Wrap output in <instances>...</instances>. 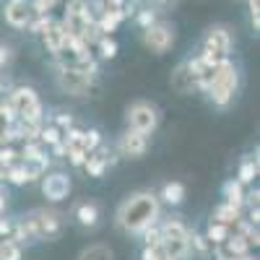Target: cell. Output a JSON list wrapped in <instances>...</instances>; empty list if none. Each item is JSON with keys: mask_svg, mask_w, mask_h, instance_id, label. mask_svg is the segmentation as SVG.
Returning a JSON list of instances; mask_svg holds the SVG:
<instances>
[{"mask_svg": "<svg viewBox=\"0 0 260 260\" xmlns=\"http://www.w3.org/2000/svg\"><path fill=\"white\" fill-rule=\"evenodd\" d=\"M141 237H143V247H148V245H161V229H159V221H156V224H151Z\"/></svg>", "mask_w": 260, "mask_h": 260, "instance_id": "cell-31", "label": "cell"}, {"mask_svg": "<svg viewBox=\"0 0 260 260\" xmlns=\"http://www.w3.org/2000/svg\"><path fill=\"white\" fill-rule=\"evenodd\" d=\"M8 107L16 120L26 122H45V110H42V99L31 86H13L6 96Z\"/></svg>", "mask_w": 260, "mask_h": 260, "instance_id": "cell-4", "label": "cell"}, {"mask_svg": "<svg viewBox=\"0 0 260 260\" xmlns=\"http://www.w3.org/2000/svg\"><path fill=\"white\" fill-rule=\"evenodd\" d=\"M6 208H8V192H6L3 187H0V219H3Z\"/></svg>", "mask_w": 260, "mask_h": 260, "instance_id": "cell-40", "label": "cell"}, {"mask_svg": "<svg viewBox=\"0 0 260 260\" xmlns=\"http://www.w3.org/2000/svg\"><path fill=\"white\" fill-rule=\"evenodd\" d=\"M187 245H190V255H198V257H211L213 255V245L206 240V234H201V232H192L190 229Z\"/></svg>", "mask_w": 260, "mask_h": 260, "instance_id": "cell-21", "label": "cell"}, {"mask_svg": "<svg viewBox=\"0 0 260 260\" xmlns=\"http://www.w3.org/2000/svg\"><path fill=\"white\" fill-rule=\"evenodd\" d=\"M52 148V156H60V159H65V141H57L55 146H50Z\"/></svg>", "mask_w": 260, "mask_h": 260, "instance_id": "cell-39", "label": "cell"}, {"mask_svg": "<svg viewBox=\"0 0 260 260\" xmlns=\"http://www.w3.org/2000/svg\"><path fill=\"white\" fill-rule=\"evenodd\" d=\"M68 31H65L62 29V24H60V21H50V26L45 29V31H42V42H45V50L55 57L65 45H68Z\"/></svg>", "mask_w": 260, "mask_h": 260, "instance_id": "cell-15", "label": "cell"}, {"mask_svg": "<svg viewBox=\"0 0 260 260\" xmlns=\"http://www.w3.org/2000/svg\"><path fill=\"white\" fill-rule=\"evenodd\" d=\"M234 260H252V257H250V255H245V257H234Z\"/></svg>", "mask_w": 260, "mask_h": 260, "instance_id": "cell-43", "label": "cell"}, {"mask_svg": "<svg viewBox=\"0 0 260 260\" xmlns=\"http://www.w3.org/2000/svg\"><path fill=\"white\" fill-rule=\"evenodd\" d=\"M115 151L117 156H125V159H141L146 151H148V136L138 133V130H125V133L117 138L115 143Z\"/></svg>", "mask_w": 260, "mask_h": 260, "instance_id": "cell-10", "label": "cell"}, {"mask_svg": "<svg viewBox=\"0 0 260 260\" xmlns=\"http://www.w3.org/2000/svg\"><path fill=\"white\" fill-rule=\"evenodd\" d=\"M159 125V110L151 102H133L127 107V127L151 136Z\"/></svg>", "mask_w": 260, "mask_h": 260, "instance_id": "cell-8", "label": "cell"}, {"mask_svg": "<svg viewBox=\"0 0 260 260\" xmlns=\"http://www.w3.org/2000/svg\"><path fill=\"white\" fill-rule=\"evenodd\" d=\"M255 177H257V156H245L242 159V164H240V172H237V182H242L245 187L247 185H252L255 182Z\"/></svg>", "mask_w": 260, "mask_h": 260, "instance_id": "cell-22", "label": "cell"}, {"mask_svg": "<svg viewBox=\"0 0 260 260\" xmlns=\"http://www.w3.org/2000/svg\"><path fill=\"white\" fill-rule=\"evenodd\" d=\"M211 219H213V221H221V224L234 226V221H237V219H242V211H240V208H234V206H229V203H221V206H216V211H213Z\"/></svg>", "mask_w": 260, "mask_h": 260, "instance_id": "cell-24", "label": "cell"}, {"mask_svg": "<svg viewBox=\"0 0 260 260\" xmlns=\"http://www.w3.org/2000/svg\"><path fill=\"white\" fill-rule=\"evenodd\" d=\"M6 182H11V185L21 187V185H26V182H31V180H29V175L24 172V167H21V161H16V164H11V167H8Z\"/></svg>", "mask_w": 260, "mask_h": 260, "instance_id": "cell-28", "label": "cell"}, {"mask_svg": "<svg viewBox=\"0 0 260 260\" xmlns=\"http://www.w3.org/2000/svg\"><path fill=\"white\" fill-rule=\"evenodd\" d=\"M232 47H234V39H232V31L226 29V26H211L208 31H206V37H203V42H201V57L203 60H208V62H221V60H226L229 57V52H232Z\"/></svg>", "mask_w": 260, "mask_h": 260, "instance_id": "cell-6", "label": "cell"}, {"mask_svg": "<svg viewBox=\"0 0 260 260\" xmlns=\"http://www.w3.org/2000/svg\"><path fill=\"white\" fill-rule=\"evenodd\" d=\"M136 21H138V26L141 29H148L151 24H156V11H151V8H141L138 13H136Z\"/></svg>", "mask_w": 260, "mask_h": 260, "instance_id": "cell-34", "label": "cell"}, {"mask_svg": "<svg viewBox=\"0 0 260 260\" xmlns=\"http://www.w3.org/2000/svg\"><path fill=\"white\" fill-rule=\"evenodd\" d=\"M99 206L94 203V201H81V203H76V208H73V219L81 224V226H86V229H94L96 224H99Z\"/></svg>", "mask_w": 260, "mask_h": 260, "instance_id": "cell-16", "label": "cell"}, {"mask_svg": "<svg viewBox=\"0 0 260 260\" xmlns=\"http://www.w3.org/2000/svg\"><path fill=\"white\" fill-rule=\"evenodd\" d=\"M245 185L242 182H237V180H226L224 182V203H229V206H234V208H240L242 211V206H245Z\"/></svg>", "mask_w": 260, "mask_h": 260, "instance_id": "cell-19", "label": "cell"}, {"mask_svg": "<svg viewBox=\"0 0 260 260\" xmlns=\"http://www.w3.org/2000/svg\"><path fill=\"white\" fill-rule=\"evenodd\" d=\"M151 3H156V6H172L175 0H151Z\"/></svg>", "mask_w": 260, "mask_h": 260, "instance_id": "cell-42", "label": "cell"}, {"mask_svg": "<svg viewBox=\"0 0 260 260\" xmlns=\"http://www.w3.org/2000/svg\"><path fill=\"white\" fill-rule=\"evenodd\" d=\"M21 167H24V172L29 175V180H42L47 175L50 169V156H42V159H21Z\"/></svg>", "mask_w": 260, "mask_h": 260, "instance_id": "cell-20", "label": "cell"}, {"mask_svg": "<svg viewBox=\"0 0 260 260\" xmlns=\"http://www.w3.org/2000/svg\"><path fill=\"white\" fill-rule=\"evenodd\" d=\"M141 260H169V255L164 252L161 245H148V247H143Z\"/></svg>", "mask_w": 260, "mask_h": 260, "instance_id": "cell-33", "label": "cell"}, {"mask_svg": "<svg viewBox=\"0 0 260 260\" xmlns=\"http://www.w3.org/2000/svg\"><path fill=\"white\" fill-rule=\"evenodd\" d=\"M161 229V247L169 255V260H187L190 257V226L180 219V216H172V219L159 221Z\"/></svg>", "mask_w": 260, "mask_h": 260, "instance_id": "cell-3", "label": "cell"}, {"mask_svg": "<svg viewBox=\"0 0 260 260\" xmlns=\"http://www.w3.org/2000/svg\"><path fill=\"white\" fill-rule=\"evenodd\" d=\"M159 219H161V203L156 198V192L151 190H138L133 195H127L115 213V224L125 234H133V237H141Z\"/></svg>", "mask_w": 260, "mask_h": 260, "instance_id": "cell-1", "label": "cell"}, {"mask_svg": "<svg viewBox=\"0 0 260 260\" xmlns=\"http://www.w3.org/2000/svg\"><path fill=\"white\" fill-rule=\"evenodd\" d=\"M117 151L115 148H110V146H99V148H94L89 156H86V161H83V169L89 172L91 177H102L104 175V169L107 167H115L117 164Z\"/></svg>", "mask_w": 260, "mask_h": 260, "instance_id": "cell-11", "label": "cell"}, {"mask_svg": "<svg viewBox=\"0 0 260 260\" xmlns=\"http://www.w3.org/2000/svg\"><path fill=\"white\" fill-rule=\"evenodd\" d=\"M81 143H83V148H86V154H91L94 148H99L104 141H102V133L96 127H91V130H83V136H81Z\"/></svg>", "mask_w": 260, "mask_h": 260, "instance_id": "cell-29", "label": "cell"}, {"mask_svg": "<svg viewBox=\"0 0 260 260\" xmlns=\"http://www.w3.org/2000/svg\"><path fill=\"white\" fill-rule=\"evenodd\" d=\"M47 122H52L57 130H62V133H65V130H71V127H73V117H71L68 112H57V115H52Z\"/></svg>", "mask_w": 260, "mask_h": 260, "instance_id": "cell-35", "label": "cell"}, {"mask_svg": "<svg viewBox=\"0 0 260 260\" xmlns=\"http://www.w3.org/2000/svg\"><path fill=\"white\" fill-rule=\"evenodd\" d=\"M31 3V13H39V16H50V11L62 3V0H29Z\"/></svg>", "mask_w": 260, "mask_h": 260, "instance_id": "cell-32", "label": "cell"}, {"mask_svg": "<svg viewBox=\"0 0 260 260\" xmlns=\"http://www.w3.org/2000/svg\"><path fill=\"white\" fill-rule=\"evenodd\" d=\"M11 89H13V86H11V81H8V78H6L3 73H0V99H6Z\"/></svg>", "mask_w": 260, "mask_h": 260, "instance_id": "cell-38", "label": "cell"}, {"mask_svg": "<svg viewBox=\"0 0 260 260\" xmlns=\"http://www.w3.org/2000/svg\"><path fill=\"white\" fill-rule=\"evenodd\" d=\"M143 45L151 52L164 55L172 45H175V29H172L167 21H156V24H151L148 29H143Z\"/></svg>", "mask_w": 260, "mask_h": 260, "instance_id": "cell-9", "label": "cell"}, {"mask_svg": "<svg viewBox=\"0 0 260 260\" xmlns=\"http://www.w3.org/2000/svg\"><path fill=\"white\" fill-rule=\"evenodd\" d=\"M3 16H6V24H11L13 29H26L31 18V3L29 0H8L3 6Z\"/></svg>", "mask_w": 260, "mask_h": 260, "instance_id": "cell-13", "label": "cell"}, {"mask_svg": "<svg viewBox=\"0 0 260 260\" xmlns=\"http://www.w3.org/2000/svg\"><path fill=\"white\" fill-rule=\"evenodd\" d=\"M6 175H8V164L0 161V182H6Z\"/></svg>", "mask_w": 260, "mask_h": 260, "instance_id": "cell-41", "label": "cell"}, {"mask_svg": "<svg viewBox=\"0 0 260 260\" xmlns=\"http://www.w3.org/2000/svg\"><path fill=\"white\" fill-rule=\"evenodd\" d=\"M8 62H11V47L0 42V68H6Z\"/></svg>", "mask_w": 260, "mask_h": 260, "instance_id": "cell-37", "label": "cell"}, {"mask_svg": "<svg viewBox=\"0 0 260 260\" xmlns=\"http://www.w3.org/2000/svg\"><path fill=\"white\" fill-rule=\"evenodd\" d=\"M250 3V18H252V26H255V31H257V26H260V0H247Z\"/></svg>", "mask_w": 260, "mask_h": 260, "instance_id": "cell-36", "label": "cell"}, {"mask_svg": "<svg viewBox=\"0 0 260 260\" xmlns=\"http://www.w3.org/2000/svg\"><path fill=\"white\" fill-rule=\"evenodd\" d=\"M232 234V226L229 224H221V221H208V229H206V240L216 247V245H221L224 240H226V237Z\"/></svg>", "mask_w": 260, "mask_h": 260, "instance_id": "cell-23", "label": "cell"}, {"mask_svg": "<svg viewBox=\"0 0 260 260\" xmlns=\"http://www.w3.org/2000/svg\"><path fill=\"white\" fill-rule=\"evenodd\" d=\"M94 47L99 50V57H102V60H112V57L117 55V42L110 39V37H96Z\"/></svg>", "mask_w": 260, "mask_h": 260, "instance_id": "cell-26", "label": "cell"}, {"mask_svg": "<svg viewBox=\"0 0 260 260\" xmlns=\"http://www.w3.org/2000/svg\"><path fill=\"white\" fill-rule=\"evenodd\" d=\"M24 221L29 224L34 240H57V237L62 234V213L52 211V208H39V211H31L29 216H24Z\"/></svg>", "mask_w": 260, "mask_h": 260, "instance_id": "cell-5", "label": "cell"}, {"mask_svg": "<svg viewBox=\"0 0 260 260\" xmlns=\"http://www.w3.org/2000/svg\"><path fill=\"white\" fill-rule=\"evenodd\" d=\"M24 257V245H18V242H0V260H21Z\"/></svg>", "mask_w": 260, "mask_h": 260, "instance_id": "cell-27", "label": "cell"}, {"mask_svg": "<svg viewBox=\"0 0 260 260\" xmlns=\"http://www.w3.org/2000/svg\"><path fill=\"white\" fill-rule=\"evenodd\" d=\"M55 76H57V86L71 94V96H91L99 89V78L96 76H86L76 68H62V65H55Z\"/></svg>", "mask_w": 260, "mask_h": 260, "instance_id": "cell-7", "label": "cell"}, {"mask_svg": "<svg viewBox=\"0 0 260 260\" xmlns=\"http://www.w3.org/2000/svg\"><path fill=\"white\" fill-rule=\"evenodd\" d=\"M42 192H45V198L52 201V203L65 201V198H68V192H71V177L65 175V172L45 175V177H42Z\"/></svg>", "mask_w": 260, "mask_h": 260, "instance_id": "cell-12", "label": "cell"}, {"mask_svg": "<svg viewBox=\"0 0 260 260\" xmlns=\"http://www.w3.org/2000/svg\"><path fill=\"white\" fill-rule=\"evenodd\" d=\"M187 62V68H190V73H192V81H195V89H201V91H206L208 89V83H211V78H213V71H216V65L219 62H208V60H203L201 55H195V57H190V60H185Z\"/></svg>", "mask_w": 260, "mask_h": 260, "instance_id": "cell-14", "label": "cell"}, {"mask_svg": "<svg viewBox=\"0 0 260 260\" xmlns=\"http://www.w3.org/2000/svg\"><path fill=\"white\" fill-rule=\"evenodd\" d=\"M237 86H240V73H237V65L226 57V60H221L219 65H216L206 94L216 107H229L234 94H237Z\"/></svg>", "mask_w": 260, "mask_h": 260, "instance_id": "cell-2", "label": "cell"}, {"mask_svg": "<svg viewBox=\"0 0 260 260\" xmlns=\"http://www.w3.org/2000/svg\"><path fill=\"white\" fill-rule=\"evenodd\" d=\"M78 260H115V255H112V250L107 247V245H89V247H83L81 250V255H78Z\"/></svg>", "mask_w": 260, "mask_h": 260, "instance_id": "cell-25", "label": "cell"}, {"mask_svg": "<svg viewBox=\"0 0 260 260\" xmlns=\"http://www.w3.org/2000/svg\"><path fill=\"white\" fill-rule=\"evenodd\" d=\"M50 16H39V13H31V18H29V24H26V31H31V34H42L47 26H50Z\"/></svg>", "mask_w": 260, "mask_h": 260, "instance_id": "cell-30", "label": "cell"}, {"mask_svg": "<svg viewBox=\"0 0 260 260\" xmlns=\"http://www.w3.org/2000/svg\"><path fill=\"white\" fill-rule=\"evenodd\" d=\"M172 89L177 94H192L195 91V81H192V73L187 68V62H180L175 71H172Z\"/></svg>", "mask_w": 260, "mask_h": 260, "instance_id": "cell-17", "label": "cell"}, {"mask_svg": "<svg viewBox=\"0 0 260 260\" xmlns=\"http://www.w3.org/2000/svg\"><path fill=\"white\" fill-rule=\"evenodd\" d=\"M159 203H167V206H180L185 201V185L182 182H164L161 190L156 192Z\"/></svg>", "mask_w": 260, "mask_h": 260, "instance_id": "cell-18", "label": "cell"}]
</instances>
